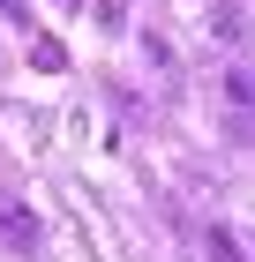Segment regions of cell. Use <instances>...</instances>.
<instances>
[{
  "label": "cell",
  "instance_id": "cell-4",
  "mask_svg": "<svg viewBox=\"0 0 255 262\" xmlns=\"http://www.w3.org/2000/svg\"><path fill=\"white\" fill-rule=\"evenodd\" d=\"M203 247H210V262H240V247H233V232H225V225H210V232H203Z\"/></svg>",
  "mask_w": 255,
  "mask_h": 262
},
{
  "label": "cell",
  "instance_id": "cell-3",
  "mask_svg": "<svg viewBox=\"0 0 255 262\" xmlns=\"http://www.w3.org/2000/svg\"><path fill=\"white\" fill-rule=\"evenodd\" d=\"M225 98H233L240 113H255V75L248 68H225Z\"/></svg>",
  "mask_w": 255,
  "mask_h": 262
},
{
  "label": "cell",
  "instance_id": "cell-6",
  "mask_svg": "<svg viewBox=\"0 0 255 262\" xmlns=\"http://www.w3.org/2000/svg\"><path fill=\"white\" fill-rule=\"evenodd\" d=\"M0 15H8V23H23V30H30V8H23V0H0Z\"/></svg>",
  "mask_w": 255,
  "mask_h": 262
},
{
  "label": "cell",
  "instance_id": "cell-1",
  "mask_svg": "<svg viewBox=\"0 0 255 262\" xmlns=\"http://www.w3.org/2000/svg\"><path fill=\"white\" fill-rule=\"evenodd\" d=\"M0 240L15 247V255H38V240H45L38 210H30V202H15V195H0Z\"/></svg>",
  "mask_w": 255,
  "mask_h": 262
},
{
  "label": "cell",
  "instance_id": "cell-2",
  "mask_svg": "<svg viewBox=\"0 0 255 262\" xmlns=\"http://www.w3.org/2000/svg\"><path fill=\"white\" fill-rule=\"evenodd\" d=\"M30 60H38L45 75H60V68H68V45H60V38H45V30H38V38H30Z\"/></svg>",
  "mask_w": 255,
  "mask_h": 262
},
{
  "label": "cell",
  "instance_id": "cell-5",
  "mask_svg": "<svg viewBox=\"0 0 255 262\" xmlns=\"http://www.w3.org/2000/svg\"><path fill=\"white\" fill-rule=\"evenodd\" d=\"M218 38H225V45H248V23H240V8H218Z\"/></svg>",
  "mask_w": 255,
  "mask_h": 262
}]
</instances>
